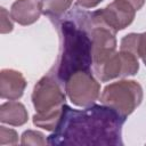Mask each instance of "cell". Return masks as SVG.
<instances>
[{
    "mask_svg": "<svg viewBox=\"0 0 146 146\" xmlns=\"http://www.w3.org/2000/svg\"><path fill=\"white\" fill-rule=\"evenodd\" d=\"M76 1H78V5H79L81 8L89 9V8H95V7H97L103 0H76Z\"/></svg>",
    "mask_w": 146,
    "mask_h": 146,
    "instance_id": "obj_17",
    "label": "cell"
},
{
    "mask_svg": "<svg viewBox=\"0 0 146 146\" xmlns=\"http://www.w3.org/2000/svg\"><path fill=\"white\" fill-rule=\"evenodd\" d=\"M18 143V133L10 128H6L5 125L0 127V145H16Z\"/></svg>",
    "mask_w": 146,
    "mask_h": 146,
    "instance_id": "obj_14",
    "label": "cell"
},
{
    "mask_svg": "<svg viewBox=\"0 0 146 146\" xmlns=\"http://www.w3.org/2000/svg\"><path fill=\"white\" fill-rule=\"evenodd\" d=\"M26 80L19 71L3 68L0 72V97L8 100L19 99L26 88Z\"/></svg>",
    "mask_w": 146,
    "mask_h": 146,
    "instance_id": "obj_8",
    "label": "cell"
},
{
    "mask_svg": "<svg viewBox=\"0 0 146 146\" xmlns=\"http://www.w3.org/2000/svg\"><path fill=\"white\" fill-rule=\"evenodd\" d=\"M29 120V113L25 106L15 100H9L0 106V122L13 127L24 125Z\"/></svg>",
    "mask_w": 146,
    "mask_h": 146,
    "instance_id": "obj_10",
    "label": "cell"
},
{
    "mask_svg": "<svg viewBox=\"0 0 146 146\" xmlns=\"http://www.w3.org/2000/svg\"><path fill=\"white\" fill-rule=\"evenodd\" d=\"M73 0H40V7L43 15L51 21L62 17L72 6Z\"/></svg>",
    "mask_w": 146,
    "mask_h": 146,
    "instance_id": "obj_11",
    "label": "cell"
},
{
    "mask_svg": "<svg viewBox=\"0 0 146 146\" xmlns=\"http://www.w3.org/2000/svg\"><path fill=\"white\" fill-rule=\"evenodd\" d=\"M138 56L143 59V62L146 66V32L140 33V44H139Z\"/></svg>",
    "mask_w": 146,
    "mask_h": 146,
    "instance_id": "obj_16",
    "label": "cell"
},
{
    "mask_svg": "<svg viewBox=\"0 0 146 146\" xmlns=\"http://www.w3.org/2000/svg\"><path fill=\"white\" fill-rule=\"evenodd\" d=\"M95 14L108 27L119 32L133 22L136 10L124 0H113L106 7L95 10Z\"/></svg>",
    "mask_w": 146,
    "mask_h": 146,
    "instance_id": "obj_7",
    "label": "cell"
},
{
    "mask_svg": "<svg viewBox=\"0 0 146 146\" xmlns=\"http://www.w3.org/2000/svg\"><path fill=\"white\" fill-rule=\"evenodd\" d=\"M127 119L105 105L73 110L65 105L55 131L48 136L49 145H123L122 128Z\"/></svg>",
    "mask_w": 146,
    "mask_h": 146,
    "instance_id": "obj_1",
    "label": "cell"
},
{
    "mask_svg": "<svg viewBox=\"0 0 146 146\" xmlns=\"http://www.w3.org/2000/svg\"><path fill=\"white\" fill-rule=\"evenodd\" d=\"M124 1H127L129 5H131L135 8V10L137 11V10H139V9L143 8V6L145 5V1L146 0H124Z\"/></svg>",
    "mask_w": 146,
    "mask_h": 146,
    "instance_id": "obj_18",
    "label": "cell"
},
{
    "mask_svg": "<svg viewBox=\"0 0 146 146\" xmlns=\"http://www.w3.org/2000/svg\"><path fill=\"white\" fill-rule=\"evenodd\" d=\"M21 144L22 145H40L43 146L47 143L46 136L36 130H26L22 133L21 137Z\"/></svg>",
    "mask_w": 146,
    "mask_h": 146,
    "instance_id": "obj_13",
    "label": "cell"
},
{
    "mask_svg": "<svg viewBox=\"0 0 146 146\" xmlns=\"http://www.w3.org/2000/svg\"><path fill=\"white\" fill-rule=\"evenodd\" d=\"M41 14L40 1L38 0H16L10 7L11 19L23 26L35 23Z\"/></svg>",
    "mask_w": 146,
    "mask_h": 146,
    "instance_id": "obj_9",
    "label": "cell"
},
{
    "mask_svg": "<svg viewBox=\"0 0 146 146\" xmlns=\"http://www.w3.org/2000/svg\"><path fill=\"white\" fill-rule=\"evenodd\" d=\"M64 88L71 103L79 107L94 105L100 92V84L91 74V71H79L73 73L65 81Z\"/></svg>",
    "mask_w": 146,
    "mask_h": 146,
    "instance_id": "obj_6",
    "label": "cell"
},
{
    "mask_svg": "<svg viewBox=\"0 0 146 146\" xmlns=\"http://www.w3.org/2000/svg\"><path fill=\"white\" fill-rule=\"evenodd\" d=\"M31 99L36 111L32 117L33 124L47 131H55L66 105L63 86L48 73L35 83Z\"/></svg>",
    "mask_w": 146,
    "mask_h": 146,
    "instance_id": "obj_3",
    "label": "cell"
},
{
    "mask_svg": "<svg viewBox=\"0 0 146 146\" xmlns=\"http://www.w3.org/2000/svg\"><path fill=\"white\" fill-rule=\"evenodd\" d=\"M55 21L60 43L58 58L49 74L64 87L73 73L91 71V13L74 6Z\"/></svg>",
    "mask_w": 146,
    "mask_h": 146,
    "instance_id": "obj_2",
    "label": "cell"
},
{
    "mask_svg": "<svg viewBox=\"0 0 146 146\" xmlns=\"http://www.w3.org/2000/svg\"><path fill=\"white\" fill-rule=\"evenodd\" d=\"M139 44H140V33H129L121 39L120 42V50L129 51L135 54L137 57L139 52Z\"/></svg>",
    "mask_w": 146,
    "mask_h": 146,
    "instance_id": "obj_12",
    "label": "cell"
},
{
    "mask_svg": "<svg viewBox=\"0 0 146 146\" xmlns=\"http://www.w3.org/2000/svg\"><path fill=\"white\" fill-rule=\"evenodd\" d=\"M10 18H9V13L7 11V9L5 7H1L0 8V21H1L0 32H1V34H6V33H9L13 31L14 24Z\"/></svg>",
    "mask_w": 146,
    "mask_h": 146,
    "instance_id": "obj_15",
    "label": "cell"
},
{
    "mask_svg": "<svg viewBox=\"0 0 146 146\" xmlns=\"http://www.w3.org/2000/svg\"><path fill=\"white\" fill-rule=\"evenodd\" d=\"M92 73L100 82L115 78H125L139 71L138 57L129 51H108L92 58Z\"/></svg>",
    "mask_w": 146,
    "mask_h": 146,
    "instance_id": "obj_5",
    "label": "cell"
},
{
    "mask_svg": "<svg viewBox=\"0 0 146 146\" xmlns=\"http://www.w3.org/2000/svg\"><path fill=\"white\" fill-rule=\"evenodd\" d=\"M143 98V87L137 81L120 80L104 88L100 95V103L127 119L141 104Z\"/></svg>",
    "mask_w": 146,
    "mask_h": 146,
    "instance_id": "obj_4",
    "label": "cell"
}]
</instances>
